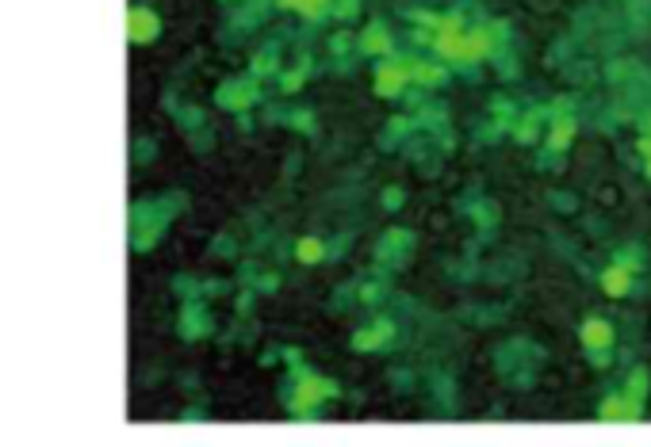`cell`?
I'll return each mask as SVG.
<instances>
[{"label":"cell","instance_id":"obj_1","mask_svg":"<svg viewBox=\"0 0 651 447\" xmlns=\"http://www.w3.org/2000/svg\"><path fill=\"white\" fill-rule=\"evenodd\" d=\"M582 337H587V344H590V348H609L613 329L606 325V321H590V325L582 329Z\"/></svg>","mask_w":651,"mask_h":447},{"label":"cell","instance_id":"obj_3","mask_svg":"<svg viewBox=\"0 0 651 447\" xmlns=\"http://www.w3.org/2000/svg\"><path fill=\"white\" fill-rule=\"evenodd\" d=\"M574 134V127L571 122H560V130H555V138H552V146H563V141H567Z\"/></svg>","mask_w":651,"mask_h":447},{"label":"cell","instance_id":"obj_2","mask_svg":"<svg viewBox=\"0 0 651 447\" xmlns=\"http://www.w3.org/2000/svg\"><path fill=\"white\" fill-rule=\"evenodd\" d=\"M601 283H606V291H609V294H625V291H628V275L621 272V268L606 272V279H601Z\"/></svg>","mask_w":651,"mask_h":447}]
</instances>
